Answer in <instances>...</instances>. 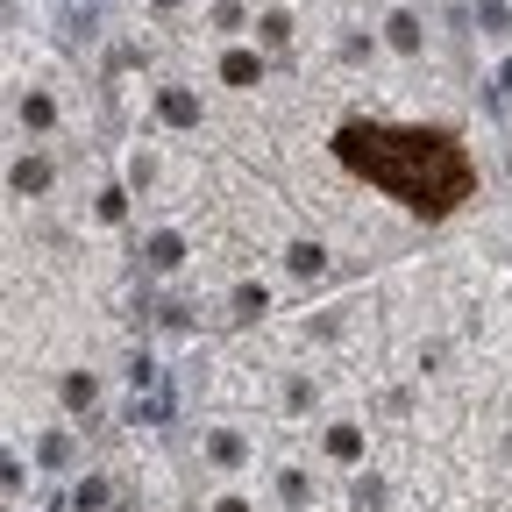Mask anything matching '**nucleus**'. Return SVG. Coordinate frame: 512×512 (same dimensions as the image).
<instances>
[{"mask_svg": "<svg viewBox=\"0 0 512 512\" xmlns=\"http://www.w3.org/2000/svg\"><path fill=\"white\" fill-rule=\"evenodd\" d=\"M335 164L384 192V200H399L406 214L420 221H448L456 207L477 200V157L456 128H427V121H342L335 128Z\"/></svg>", "mask_w": 512, "mask_h": 512, "instance_id": "nucleus-1", "label": "nucleus"}]
</instances>
